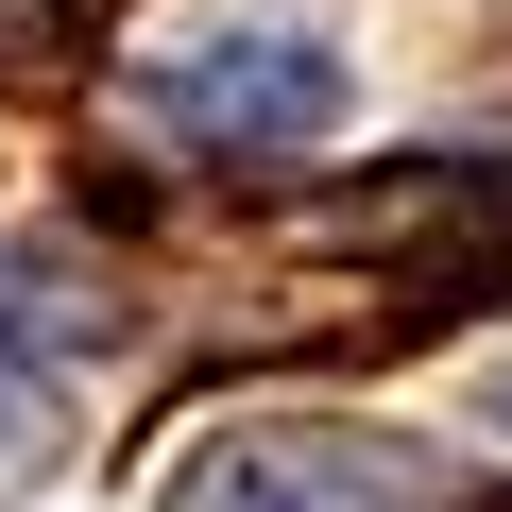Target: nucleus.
I'll use <instances>...</instances> for the list:
<instances>
[{
	"instance_id": "f257e3e1",
	"label": "nucleus",
	"mask_w": 512,
	"mask_h": 512,
	"mask_svg": "<svg viewBox=\"0 0 512 512\" xmlns=\"http://www.w3.org/2000/svg\"><path fill=\"white\" fill-rule=\"evenodd\" d=\"M137 120L171 154H222V171H291L342 137V35L308 0H239V18H188L137 52Z\"/></svg>"
},
{
	"instance_id": "f03ea898",
	"label": "nucleus",
	"mask_w": 512,
	"mask_h": 512,
	"mask_svg": "<svg viewBox=\"0 0 512 512\" xmlns=\"http://www.w3.org/2000/svg\"><path fill=\"white\" fill-rule=\"evenodd\" d=\"M154 512H444V461L376 410H222L171 444Z\"/></svg>"
},
{
	"instance_id": "20e7f679",
	"label": "nucleus",
	"mask_w": 512,
	"mask_h": 512,
	"mask_svg": "<svg viewBox=\"0 0 512 512\" xmlns=\"http://www.w3.org/2000/svg\"><path fill=\"white\" fill-rule=\"evenodd\" d=\"M495 427H512V376H495Z\"/></svg>"
},
{
	"instance_id": "7ed1b4c3",
	"label": "nucleus",
	"mask_w": 512,
	"mask_h": 512,
	"mask_svg": "<svg viewBox=\"0 0 512 512\" xmlns=\"http://www.w3.org/2000/svg\"><path fill=\"white\" fill-rule=\"evenodd\" d=\"M86 359H103V291H69V256H0V478H35L69 444Z\"/></svg>"
}]
</instances>
